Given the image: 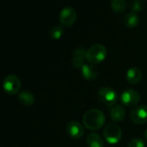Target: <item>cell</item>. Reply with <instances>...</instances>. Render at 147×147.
Segmentation results:
<instances>
[{
  "mask_svg": "<svg viewBox=\"0 0 147 147\" xmlns=\"http://www.w3.org/2000/svg\"><path fill=\"white\" fill-rule=\"evenodd\" d=\"M83 123L90 130H97L105 123V115L98 109H90L84 115Z\"/></svg>",
  "mask_w": 147,
  "mask_h": 147,
  "instance_id": "obj_1",
  "label": "cell"
},
{
  "mask_svg": "<svg viewBox=\"0 0 147 147\" xmlns=\"http://www.w3.org/2000/svg\"><path fill=\"white\" fill-rule=\"evenodd\" d=\"M107 56V49L102 44H94L87 50L86 59L91 65H97L102 62Z\"/></svg>",
  "mask_w": 147,
  "mask_h": 147,
  "instance_id": "obj_2",
  "label": "cell"
},
{
  "mask_svg": "<svg viewBox=\"0 0 147 147\" xmlns=\"http://www.w3.org/2000/svg\"><path fill=\"white\" fill-rule=\"evenodd\" d=\"M103 136L109 144L115 145L118 143L122 136V132L121 127L115 123L108 124L103 131Z\"/></svg>",
  "mask_w": 147,
  "mask_h": 147,
  "instance_id": "obj_3",
  "label": "cell"
},
{
  "mask_svg": "<svg viewBox=\"0 0 147 147\" xmlns=\"http://www.w3.org/2000/svg\"><path fill=\"white\" fill-rule=\"evenodd\" d=\"M97 96L100 102L109 107H113L118 99L116 91L110 87H102L98 90Z\"/></svg>",
  "mask_w": 147,
  "mask_h": 147,
  "instance_id": "obj_4",
  "label": "cell"
},
{
  "mask_svg": "<svg viewBox=\"0 0 147 147\" xmlns=\"http://www.w3.org/2000/svg\"><path fill=\"white\" fill-rule=\"evenodd\" d=\"M21 84L20 78L15 74H9L6 76L3 81V88L9 95H15L19 92Z\"/></svg>",
  "mask_w": 147,
  "mask_h": 147,
  "instance_id": "obj_5",
  "label": "cell"
},
{
  "mask_svg": "<svg viewBox=\"0 0 147 147\" xmlns=\"http://www.w3.org/2000/svg\"><path fill=\"white\" fill-rule=\"evenodd\" d=\"M77 11L70 6L64 7L59 12V21L65 27H71L77 21Z\"/></svg>",
  "mask_w": 147,
  "mask_h": 147,
  "instance_id": "obj_6",
  "label": "cell"
},
{
  "mask_svg": "<svg viewBox=\"0 0 147 147\" xmlns=\"http://www.w3.org/2000/svg\"><path fill=\"white\" fill-rule=\"evenodd\" d=\"M140 101V93L134 89L125 90L121 96V102L127 107L136 106Z\"/></svg>",
  "mask_w": 147,
  "mask_h": 147,
  "instance_id": "obj_7",
  "label": "cell"
},
{
  "mask_svg": "<svg viewBox=\"0 0 147 147\" xmlns=\"http://www.w3.org/2000/svg\"><path fill=\"white\" fill-rule=\"evenodd\" d=\"M130 118L135 124H144L147 122V106L142 105L134 109L130 113Z\"/></svg>",
  "mask_w": 147,
  "mask_h": 147,
  "instance_id": "obj_8",
  "label": "cell"
},
{
  "mask_svg": "<svg viewBox=\"0 0 147 147\" xmlns=\"http://www.w3.org/2000/svg\"><path fill=\"white\" fill-rule=\"evenodd\" d=\"M87 56V50L84 47H78L73 53L71 65L76 69H81L84 65V59Z\"/></svg>",
  "mask_w": 147,
  "mask_h": 147,
  "instance_id": "obj_9",
  "label": "cell"
},
{
  "mask_svg": "<svg viewBox=\"0 0 147 147\" xmlns=\"http://www.w3.org/2000/svg\"><path fill=\"white\" fill-rule=\"evenodd\" d=\"M66 131H67V134H69V136L74 140L80 139L84 134V130L82 124H80L78 121L69 122L66 125Z\"/></svg>",
  "mask_w": 147,
  "mask_h": 147,
  "instance_id": "obj_10",
  "label": "cell"
},
{
  "mask_svg": "<svg viewBox=\"0 0 147 147\" xmlns=\"http://www.w3.org/2000/svg\"><path fill=\"white\" fill-rule=\"evenodd\" d=\"M110 117L111 119L115 121V122H119L124 120L125 116H126V111L124 109V108L121 105H114L109 112Z\"/></svg>",
  "mask_w": 147,
  "mask_h": 147,
  "instance_id": "obj_11",
  "label": "cell"
},
{
  "mask_svg": "<svg viewBox=\"0 0 147 147\" xmlns=\"http://www.w3.org/2000/svg\"><path fill=\"white\" fill-rule=\"evenodd\" d=\"M142 78V72L138 67H131L127 71V80L132 84H138Z\"/></svg>",
  "mask_w": 147,
  "mask_h": 147,
  "instance_id": "obj_12",
  "label": "cell"
},
{
  "mask_svg": "<svg viewBox=\"0 0 147 147\" xmlns=\"http://www.w3.org/2000/svg\"><path fill=\"white\" fill-rule=\"evenodd\" d=\"M18 101L23 106H31L34 103L35 98L32 92L28 90H22L18 94Z\"/></svg>",
  "mask_w": 147,
  "mask_h": 147,
  "instance_id": "obj_13",
  "label": "cell"
},
{
  "mask_svg": "<svg viewBox=\"0 0 147 147\" xmlns=\"http://www.w3.org/2000/svg\"><path fill=\"white\" fill-rule=\"evenodd\" d=\"M81 73L87 80H94L97 77V71L91 64H84L81 68Z\"/></svg>",
  "mask_w": 147,
  "mask_h": 147,
  "instance_id": "obj_14",
  "label": "cell"
},
{
  "mask_svg": "<svg viewBox=\"0 0 147 147\" xmlns=\"http://www.w3.org/2000/svg\"><path fill=\"white\" fill-rule=\"evenodd\" d=\"M87 145L89 147H104V142L99 134L91 133L87 137Z\"/></svg>",
  "mask_w": 147,
  "mask_h": 147,
  "instance_id": "obj_15",
  "label": "cell"
},
{
  "mask_svg": "<svg viewBox=\"0 0 147 147\" xmlns=\"http://www.w3.org/2000/svg\"><path fill=\"white\" fill-rule=\"evenodd\" d=\"M140 23V17L136 13L130 12L127 14L124 17V24L129 28H134L136 26H138Z\"/></svg>",
  "mask_w": 147,
  "mask_h": 147,
  "instance_id": "obj_16",
  "label": "cell"
},
{
  "mask_svg": "<svg viewBox=\"0 0 147 147\" xmlns=\"http://www.w3.org/2000/svg\"><path fill=\"white\" fill-rule=\"evenodd\" d=\"M112 9L119 14L124 13L127 9V3L125 0H114L111 3Z\"/></svg>",
  "mask_w": 147,
  "mask_h": 147,
  "instance_id": "obj_17",
  "label": "cell"
},
{
  "mask_svg": "<svg viewBox=\"0 0 147 147\" xmlns=\"http://www.w3.org/2000/svg\"><path fill=\"white\" fill-rule=\"evenodd\" d=\"M128 4L132 12L136 13V12L141 11L146 7V0H130Z\"/></svg>",
  "mask_w": 147,
  "mask_h": 147,
  "instance_id": "obj_18",
  "label": "cell"
},
{
  "mask_svg": "<svg viewBox=\"0 0 147 147\" xmlns=\"http://www.w3.org/2000/svg\"><path fill=\"white\" fill-rule=\"evenodd\" d=\"M64 34V28L60 25H54L51 28L49 31V35L53 40L60 39Z\"/></svg>",
  "mask_w": 147,
  "mask_h": 147,
  "instance_id": "obj_19",
  "label": "cell"
},
{
  "mask_svg": "<svg viewBox=\"0 0 147 147\" xmlns=\"http://www.w3.org/2000/svg\"><path fill=\"white\" fill-rule=\"evenodd\" d=\"M145 142L143 140L141 139H138V138H135V139H133L129 144H128V147H145Z\"/></svg>",
  "mask_w": 147,
  "mask_h": 147,
  "instance_id": "obj_20",
  "label": "cell"
},
{
  "mask_svg": "<svg viewBox=\"0 0 147 147\" xmlns=\"http://www.w3.org/2000/svg\"><path fill=\"white\" fill-rule=\"evenodd\" d=\"M145 138L147 140V129H146V131L145 132Z\"/></svg>",
  "mask_w": 147,
  "mask_h": 147,
  "instance_id": "obj_21",
  "label": "cell"
}]
</instances>
